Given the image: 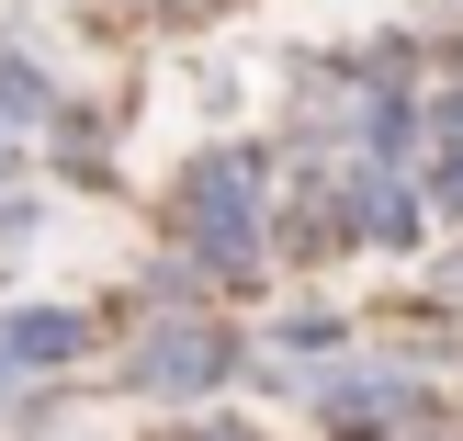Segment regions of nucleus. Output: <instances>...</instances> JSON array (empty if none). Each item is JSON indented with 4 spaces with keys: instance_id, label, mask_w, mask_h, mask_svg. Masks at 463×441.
Masks as SVG:
<instances>
[{
    "instance_id": "nucleus-1",
    "label": "nucleus",
    "mask_w": 463,
    "mask_h": 441,
    "mask_svg": "<svg viewBox=\"0 0 463 441\" xmlns=\"http://www.w3.org/2000/svg\"><path fill=\"white\" fill-rule=\"evenodd\" d=\"M181 226H193L203 272H226V283H238V272L260 261V158H249V148L193 158V181H181Z\"/></svg>"
},
{
    "instance_id": "nucleus-7",
    "label": "nucleus",
    "mask_w": 463,
    "mask_h": 441,
    "mask_svg": "<svg viewBox=\"0 0 463 441\" xmlns=\"http://www.w3.org/2000/svg\"><path fill=\"white\" fill-rule=\"evenodd\" d=\"M170 12H226V0H170Z\"/></svg>"
},
{
    "instance_id": "nucleus-6",
    "label": "nucleus",
    "mask_w": 463,
    "mask_h": 441,
    "mask_svg": "<svg viewBox=\"0 0 463 441\" xmlns=\"http://www.w3.org/2000/svg\"><path fill=\"white\" fill-rule=\"evenodd\" d=\"M170 441H260V430H238V419H193V430H170Z\"/></svg>"
},
{
    "instance_id": "nucleus-3",
    "label": "nucleus",
    "mask_w": 463,
    "mask_h": 441,
    "mask_svg": "<svg viewBox=\"0 0 463 441\" xmlns=\"http://www.w3.org/2000/svg\"><path fill=\"white\" fill-rule=\"evenodd\" d=\"M396 419H407V385H396V374H339V385H328V430H351V441H373V430L407 441Z\"/></svg>"
},
{
    "instance_id": "nucleus-5",
    "label": "nucleus",
    "mask_w": 463,
    "mask_h": 441,
    "mask_svg": "<svg viewBox=\"0 0 463 441\" xmlns=\"http://www.w3.org/2000/svg\"><path fill=\"white\" fill-rule=\"evenodd\" d=\"M441 204L463 216V102H441Z\"/></svg>"
},
{
    "instance_id": "nucleus-2",
    "label": "nucleus",
    "mask_w": 463,
    "mask_h": 441,
    "mask_svg": "<svg viewBox=\"0 0 463 441\" xmlns=\"http://www.w3.org/2000/svg\"><path fill=\"white\" fill-rule=\"evenodd\" d=\"M226 374H238V340H226L203 306H181L170 329H147V340H136V362H125L136 397H215Z\"/></svg>"
},
{
    "instance_id": "nucleus-4",
    "label": "nucleus",
    "mask_w": 463,
    "mask_h": 441,
    "mask_svg": "<svg viewBox=\"0 0 463 441\" xmlns=\"http://www.w3.org/2000/svg\"><path fill=\"white\" fill-rule=\"evenodd\" d=\"M80 317H57V306H34V317H12L0 329V362H80Z\"/></svg>"
}]
</instances>
